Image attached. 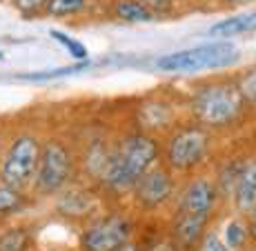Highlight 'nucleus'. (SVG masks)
Instances as JSON below:
<instances>
[{
	"instance_id": "19",
	"label": "nucleus",
	"mask_w": 256,
	"mask_h": 251,
	"mask_svg": "<svg viewBox=\"0 0 256 251\" xmlns=\"http://www.w3.org/2000/svg\"><path fill=\"white\" fill-rule=\"evenodd\" d=\"M92 0H49L45 13L54 18H74V16H80L90 9Z\"/></svg>"
},
{
	"instance_id": "5",
	"label": "nucleus",
	"mask_w": 256,
	"mask_h": 251,
	"mask_svg": "<svg viewBox=\"0 0 256 251\" xmlns=\"http://www.w3.org/2000/svg\"><path fill=\"white\" fill-rule=\"evenodd\" d=\"M136 216L130 207H112L98 211L80 229L78 249L80 251H118L122 245L134 240Z\"/></svg>"
},
{
	"instance_id": "14",
	"label": "nucleus",
	"mask_w": 256,
	"mask_h": 251,
	"mask_svg": "<svg viewBox=\"0 0 256 251\" xmlns=\"http://www.w3.org/2000/svg\"><path fill=\"white\" fill-rule=\"evenodd\" d=\"M167 216H170V231H167V236L172 238V243L176 245L178 251H194L196 245L200 243V238L214 225V218L183 214V211H170Z\"/></svg>"
},
{
	"instance_id": "3",
	"label": "nucleus",
	"mask_w": 256,
	"mask_h": 251,
	"mask_svg": "<svg viewBox=\"0 0 256 251\" xmlns=\"http://www.w3.org/2000/svg\"><path fill=\"white\" fill-rule=\"evenodd\" d=\"M216 147V134L198 122L183 118L167 134L160 136V165H165L180 180L203 171Z\"/></svg>"
},
{
	"instance_id": "33",
	"label": "nucleus",
	"mask_w": 256,
	"mask_h": 251,
	"mask_svg": "<svg viewBox=\"0 0 256 251\" xmlns=\"http://www.w3.org/2000/svg\"><path fill=\"white\" fill-rule=\"evenodd\" d=\"M2 58H4V56H2V51H0V60H2Z\"/></svg>"
},
{
	"instance_id": "18",
	"label": "nucleus",
	"mask_w": 256,
	"mask_h": 251,
	"mask_svg": "<svg viewBox=\"0 0 256 251\" xmlns=\"http://www.w3.org/2000/svg\"><path fill=\"white\" fill-rule=\"evenodd\" d=\"M34 245V234L24 225H14L0 231V251H29Z\"/></svg>"
},
{
	"instance_id": "1",
	"label": "nucleus",
	"mask_w": 256,
	"mask_h": 251,
	"mask_svg": "<svg viewBox=\"0 0 256 251\" xmlns=\"http://www.w3.org/2000/svg\"><path fill=\"white\" fill-rule=\"evenodd\" d=\"M158 162L160 138L136 129V127H130V129L114 136L110 162H107L96 189L100 191L102 198L122 203V200H127L136 180Z\"/></svg>"
},
{
	"instance_id": "20",
	"label": "nucleus",
	"mask_w": 256,
	"mask_h": 251,
	"mask_svg": "<svg viewBox=\"0 0 256 251\" xmlns=\"http://www.w3.org/2000/svg\"><path fill=\"white\" fill-rule=\"evenodd\" d=\"M27 207V191H18L0 183V216L18 214Z\"/></svg>"
},
{
	"instance_id": "2",
	"label": "nucleus",
	"mask_w": 256,
	"mask_h": 251,
	"mask_svg": "<svg viewBox=\"0 0 256 251\" xmlns=\"http://www.w3.org/2000/svg\"><path fill=\"white\" fill-rule=\"evenodd\" d=\"M187 118L212 134H225L245 125L252 109L245 102L234 76L196 82L185 98Z\"/></svg>"
},
{
	"instance_id": "21",
	"label": "nucleus",
	"mask_w": 256,
	"mask_h": 251,
	"mask_svg": "<svg viewBox=\"0 0 256 251\" xmlns=\"http://www.w3.org/2000/svg\"><path fill=\"white\" fill-rule=\"evenodd\" d=\"M234 80L238 85L240 93H243L245 102L250 105V109L256 111V65H250L243 71H238L234 76Z\"/></svg>"
},
{
	"instance_id": "7",
	"label": "nucleus",
	"mask_w": 256,
	"mask_h": 251,
	"mask_svg": "<svg viewBox=\"0 0 256 251\" xmlns=\"http://www.w3.org/2000/svg\"><path fill=\"white\" fill-rule=\"evenodd\" d=\"M180 178L174 176L165 165H154L136 180L132 187L130 196V209L134 216H163L170 214L174 207V198L178 194Z\"/></svg>"
},
{
	"instance_id": "31",
	"label": "nucleus",
	"mask_w": 256,
	"mask_h": 251,
	"mask_svg": "<svg viewBox=\"0 0 256 251\" xmlns=\"http://www.w3.org/2000/svg\"><path fill=\"white\" fill-rule=\"evenodd\" d=\"M243 251H256V249H252V247H248V249H243Z\"/></svg>"
},
{
	"instance_id": "16",
	"label": "nucleus",
	"mask_w": 256,
	"mask_h": 251,
	"mask_svg": "<svg viewBox=\"0 0 256 251\" xmlns=\"http://www.w3.org/2000/svg\"><path fill=\"white\" fill-rule=\"evenodd\" d=\"M254 31H256V9H250V11L234 13V16L214 22L208 29V36L212 40H230L234 36H245V33H254Z\"/></svg>"
},
{
	"instance_id": "25",
	"label": "nucleus",
	"mask_w": 256,
	"mask_h": 251,
	"mask_svg": "<svg viewBox=\"0 0 256 251\" xmlns=\"http://www.w3.org/2000/svg\"><path fill=\"white\" fill-rule=\"evenodd\" d=\"M194 251H230L228 247L223 245V240H220L218 236V229H208V234L200 238V243L196 245Z\"/></svg>"
},
{
	"instance_id": "8",
	"label": "nucleus",
	"mask_w": 256,
	"mask_h": 251,
	"mask_svg": "<svg viewBox=\"0 0 256 251\" xmlns=\"http://www.w3.org/2000/svg\"><path fill=\"white\" fill-rule=\"evenodd\" d=\"M40 138L22 131L0 154V183L18 191H29L40 160Z\"/></svg>"
},
{
	"instance_id": "6",
	"label": "nucleus",
	"mask_w": 256,
	"mask_h": 251,
	"mask_svg": "<svg viewBox=\"0 0 256 251\" xmlns=\"http://www.w3.org/2000/svg\"><path fill=\"white\" fill-rule=\"evenodd\" d=\"M240 51L230 40H212L205 45H196L190 49L165 53L154 60V69L163 73H198L228 69L238 62Z\"/></svg>"
},
{
	"instance_id": "24",
	"label": "nucleus",
	"mask_w": 256,
	"mask_h": 251,
	"mask_svg": "<svg viewBox=\"0 0 256 251\" xmlns=\"http://www.w3.org/2000/svg\"><path fill=\"white\" fill-rule=\"evenodd\" d=\"M52 38L60 42V45L70 51L72 58H76V60H87V49L80 40H76V38L67 36V33H62V31H52Z\"/></svg>"
},
{
	"instance_id": "13",
	"label": "nucleus",
	"mask_w": 256,
	"mask_h": 251,
	"mask_svg": "<svg viewBox=\"0 0 256 251\" xmlns=\"http://www.w3.org/2000/svg\"><path fill=\"white\" fill-rule=\"evenodd\" d=\"M228 205L234 214L248 216V218L256 216V156L240 158Z\"/></svg>"
},
{
	"instance_id": "17",
	"label": "nucleus",
	"mask_w": 256,
	"mask_h": 251,
	"mask_svg": "<svg viewBox=\"0 0 256 251\" xmlns=\"http://www.w3.org/2000/svg\"><path fill=\"white\" fill-rule=\"evenodd\" d=\"M107 9H110V16L114 18V20L125 22V24L156 22L154 13L150 11L145 0H110Z\"/></svg>"
},
{
	"instance_id": "11",
	"label": "nucleus",
	"mask_w": 256,
	"mask_h": 251,
	"mask_svg": "<svg viewBox=\"0 0 256 251\" xmlns=\"http://www.w3.org/2000/svg\"><path fill=\"white\" fill-rule=\"evenodd\" d=\"M180 120L183 118L178 116V109H176V105L172 100H167V98H147L136 109L132 127L160 138Z\"/></svg>"
},
{
	"instance_id": "32",
	"label": "nucleus",
	"mask_w": 256,
	"mask_h": 251,
	"mask_svg": "<svg viewBox=\"0 0 256 251\" xmlns=\"http://www.w3.org/2000/svg\"><path fill=\"white\" fill-rule=\"evenodd\" d=\"M0 154H2V142H0Z\"/></svg>"
},
{
	"instance_id": "4",
	"label": "nucleus",
	"mask_w": 256,
	"mask_h": 251,
	"mask_svg": "<svg viewBox=\"0 0 256 251\" xmlns=\"http://www.w3.org/2000/svg\"><path fill=\"white\" fill-rule=\"evenodd\" d=\"M78 178V154L62 138H49L40 147V160L32 191L38 198H54Z\"/></svg>"
},
{
	"instance_id": "22",
	"label": "nucleus",
	"mask_w": 256,
	"mask_h": 251,
	"mask_svg": "<svg viewBox=\"0 0 256 251\" xmlns=\"http://www.w3.org/2000/svg\"><path fill=\"white\" fill-rule=\"evenodd\" d=\"M150 11L154 13L156 20H167V18H176L185 11V4L180 0H145Z\"/></svg>"
},
{
	"instance_id": "29",
	"label": "nucleus",
	"mask_w": 256,
	"mask_h": 251,
	"mask_svg": "<svg viewBox=\"0 0 256 251\" xmlns=\"http://www.w3.org/2000/svg\"><path fill=\"white\" fill-rule=\"evenodd\" d=\"M185 7H216V0H180Z\"/></svg>"
},
{
	"instance_id": "30",
	"label": "nucleus",
	"mask_w": 256,
	"mask_h": 251,
	"mask_svg": "<svg viewBox=\"0 0 256 251\" xmlns=\"http://www.w3.org/2000/svg\"><path fill=\"white\" fill-rule=\"evenodd\" d=\"M118 251H142V245L138 243V240H130V243H127V245H122V247L120 249H118Z\"/></svg>"
},
{
	"instance_id": "15",
	"label": "nucleus",
	"mask_w": 256,
	"mask_h": 251,
	"mask_svg": "<svg viewBox=\"0 0 256 251\" xmlns=\"http://www.w3.org/2000/svg\"><path fill=\"white\" fill-rule=\"evenodd\" d=\"M218 236L223 240V245L230 251H243L250 247L254 238V231H252V218L248 216H240V214H230L228 220L223 223V227L218 229Z\"/></svg>"
},
{
	"instance_id": "23",
	"label": "nucleus",
	"mask_w": 256,
	"mask_h": 251,
	"mask_svg": "<svg viewBox=\"0 0 256 251\" xmlns=\"http://www.w3.org/2000/svg\"><path fill=\"white\" fill-rule=\"evenodd\" d=\"M87 67H92L90 60H78L76 65L70 67H58V69H49V71H38V73H24V80H54V78H65V76H74V73L85 71Z\"/></svg>"
},
{
	"instance_id": "28",
	"label": "nucleus",
	"mask_w": 256,
	"mask_h": 251,
	"mask_svg": "<svg viewBox=\"0 0 256 251\" xmlns=\"http://www.w3.org/2000/svg\"><path fill=\"white\" fill-rule=\"evenodd\" d=\"M254 2L256 0H216V7L218 9H243Z\"/></svg>"
},
{
	"instance_id": "27",
	"label": "nucleus",
	"mask_w": 256,
	"mask_h": 251,
	"mask_svg": "<svg viewBox=\"0 0 256 251\" xmlns=\"http://www.w3.org/2000/svg\"><path fill=\"white\" fill-rule=\"evenodd\" d=\"M142 251H178V249H176V245L172 243L170 236L165 234V236H160V238H156L150 247H142Z\"/></svg>"
},
{
	"instance_id": "26",
	"label": "nucleus",
	"mask_w": 256,
	"mask_h": 251,
	"mask_svg": "<svg viewBox=\"0 0 256 251\" xmlns=\"http://www.w3.org/2000/svg\"><path fill=\"white\" fill-rule=\"evenodd\" d=\"M49 0H14V7L22 13V16H36V13L45 11Z\"/></svg>"
},
{
	"instance_id": "9",
	"label": "nucleus",
	"mask_w": 256,
	"mask_h": 251,
	"mask_svg": "<svg viewBox=\"0 0 256 251\" xmlns=\"http://www.w3.org/2000/svg\"><path fill=\"white\" fill-rule=\"evenodd\" d=\"M223 207L218 185H216L214 174L198 171L180 180L178 194L174 198L172 211H183V214L205 216V218H216L218 209Z\"/></svg>"
},
{
	"instance_id": "12",
	"label": "nucleus",
	"mask_w": 256,
	"mask_h": 251,
	"mask_svg": "<svg viewBox=\"0 0 256 251\" xmlns=\"http://www.w3.org/2000/svg\"><path fill=\"white\" fill-rule=\"evenodd\" d=\"M112 142H114V134L110 136L102 131H96L82 142L80 151H78V174L82 176L85 183L94 187L98 185L107 162H110Z\"/></svg>"
},
{
	"instance_id": "10",
	"label": "nucleus",
	"mask_w": 256,
	"mask_h": 251,
	"mask_svg": "<svg viewBox=\"0 0 256 251\" xmlns=\"http://www.w3.org/2000/svg\"><path fill=\"white\" fill-rule=\"evenodd\" d=\"M56 203H54V209H56L58 216L67 220H78V223H87L90 218L100 211V191L96 189L90 183H78L74 180L65 187L62 191H58Z\"/></svg>"
}]
</instances>
